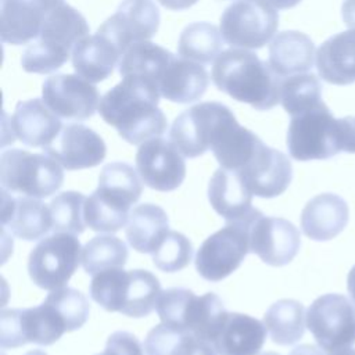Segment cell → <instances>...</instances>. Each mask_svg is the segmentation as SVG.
Returning <instances> with one entry per match:
<instances>
[{
    "mask_svg": "<svg viewBox=\"0 0 355 355\" xmlns=\"http://www.w3.org/2000/svg\"><path fill=\"white\" fill-rule=\"evenodd\" d=\"M153 262L162 272H178L186 268L193 257L191 241L182 233L169 230L154 250Z\"/></svg>",
    "mask_w": 355,
    "mask_h": 355,
    "instance_id": "cell-39",
    "label": "cell"
},
{
    "mask_svg": "<svg viewBox=\"0 0 355 355\" xmlns=\"http://www.w3.org/2000/svg\"><path fill=\"white\" fill-rule=\"evenodd\" d=\"M64 182L61 165L50 155L10 148L0 157V183L8 193L33 198L54 194Z\"/></svg>",
    "mask_w": 355,
    "mask_h": 355,
    "instance_id": "cell-7",
    "label": "cell"
},
{
    "mask_svg": "<svg viewBox=\"0 0 355 355\" xmlns=\"http://www.w3.org/2000/svg\"><path fill=\"white\" fill-rule=\"evenodd\" d=\"M347 290L349 293V297L352 300V304L355 306V265L352 266V269L349 270L348 273V277H347Z\"/></svg>",
    "mask_w": 355,
    "mask_h": 355,
    "instance_id": "cell-46",
    "label": "cell"
},
{
    "mask_svg": "<svg viewBox=\"0 0 355 355\" xmlns=\"http://www.w3.org/2000/svg\"><path fill=\"white\" fill-rule=\"evenodd\" d=\"M305 309L300 301L279 300L269 306L263 316V324L275 344L293 345L305 331Z\"/></svg>",
    "mask_w": 355,
    "mask_h": 355,
    "instance_id": "cell-34",
    "label": "cell"
},
{
    "mask_svg": "<svg viewBox=\"0 0 355 355\" xmlns=\"http://www.w3.org/2000/svg\"><path fill=\"white\" fill-rule=\"evenodd\" d=\"M279 14L266 0H236L220 15L223 40L237 49H261L276 33Z\"/></svg>",
    "mask_w": 355,
    "mask_h": 355,
    "instance_id": "cell-9",
    "label": "cell"
},
{
    "mask_svg": "<svg viewBox=\"0 0 355 355\" xmlns=\"http://www.w3.org/2000/svg\"><path fill=\"white\" fill-rule=\"evenodd\" d=\"M11 128L22 144L44 148L58 136L62 123L43 100L32 98L17 103Z\"/></svg>",
    "mask_w": 355,
    "mask_h": 355,
    "instance_id": "cell-24",
    "label": "cell"
},
{
    "mask_svg": "<svg viewBox=\"0 0 355 355\" xmlns=\"http://www.w3.org/2000/svg\"><path fill=\"white\" fill-rule=\"evenodd\" d=\"M306 327L326 352L355 344V309L343 294H324L306 311Z\"/></svg>",
    "mask_w": 355,
    "mask_h": 355,
    "instance_id": "cell-12",
    "label": "cell"
},
{
    "mask_svg": "<svg viewBox=\"0 0 355 355\" xmlns=\"http://www.w3.org/2000/svg\"><path fill=\"white\" fill-rule=\"evenodd\" d=\"M164 7L169 8V10H175V11H180V10H186L189 7H191L193 4H196L198 0H158Z\"/></svg>",
    "mask_w": 355,
    "mask_h": 355,
    "instance_id": "cell-44",
    "label": "cell"
},
{
    "mask_svg": "<svg viewBox=\"0 0 355 355\" xmlns=\"http://www.w3.org/2000/svg\"><path fill=\"white\" fill-rule=\"evenodd\" d=\"M288 355H355V349L351 347V348H344L334 352H326L319 345L315 347L311 344H304V345L295 347Z\"/></svg>",
    "mask_w": 355,
    "mask_h": 355,
    "instance_id": "cell-42",
    "label": "cell"
},
{
    "mask_svg": "<svg viewBox=\"0 0 355 355\" xmlns=\"http://www.w3.org/2000/svg\"><path fill=\"white\" fill-rule=\"evenodd\" d=\"M65 331L62 316L46 300L33 308L3 309L0 315L1 348H17L28 343L51 345Z\"/></svg>",
    "mask_w": 355,
    "mask_h": 355,
    "instance_id": "cell-11",
    "label": "cell"
},
{
    "mask_svg": "<svg viewBox=\"0 0 355 355\" xmlns=\"http://www.w3.org/2000/svg\"><path fill=\"white\" fill-rule=\"evenodd\" d=\"M24 355H47V354L44 351H42V349H32V351H28Z\"/></svg>",
    "mask_w": 355,
    "mask_h": 355,
    "instance_id": "cell-47",
    "label": "cell"
},
{
    "mask_svg": "<svg viewBox=\"0 0 355 355\" xmlns=\"http://www.w3.org/2000/svg\"><path fill=\"white\" fill-rule=\"evenodd\" d=\"M43 150L68 171L93 168L103 162L107 153L101 136L82 123L62 126L53 143Z\"/></svg>",
    "mask_w": 355,
    "mask_h": 355,
    "instance_id": "cell-18",
    "label": "cell"
},
{
    "mask_svg": "<svg viewBox=\"0 0 355 355\" xmlns=\"http://www.w3.org/2000/svg\"><path fill=\"white\" fill-rule=\"evenodd\" d=\"M266 331L261 320L245 313L227 312L211 344L218 355H257L263 347Z\"/></svg>",
    "mask_w": 355,
    "mask_h": 355,
    "instance_id": "cell-23",
    "label": "cell"
},
{
    "mask_svg": "<svg viewBox=\"0 0 355 355\" xmlns=\"http://www.w3.org/2000/svg\"><path fill=\"white\" fill-rule=\"evenodd\" d=\"M208 83L209 75L200 62L175 55L165 68L158 89L164 98L178 104H189L204 96Z\"/></svg>",
    "mask_w": 355,
    "mask_h": 355,
    "instance_id": "cell-26",
    "label": "cell"
},
{
    "mask_svg": "<svg viewBox=\"0 0 355 355\" xmlns=\"http://www.w3.org/2000/svg\"><path fill=\"white\" fill-rule=\"evenodd\" d=\"M46 301L50 302L60 312L65 322L67 331L80 329L89 318V301L79 290L71 287H61L53 290L46 297Z\"/></svg>",
    "mask_w": 355,
    "mask_h": 355,
    "instance_id": "cell-40",
    "label": "cell"
},
{
    "mask_svg": "<svg viewBox=\"0 0 355 355\" xmlns=\"http://www.w3.org/2000/svg\"><path fill=\"white\" fill-rule=\"evenodd\" d=\"M85 201L86 197L79 191H64L55 196L50 202L51 230L80 234L86 227Z\"/></svg>",
    "mask_w": 355,
    "mask_h": 355,
    "instance_id": "cell-38",
    "label": "cell"
},
{
    "mask_svg": "<svg viewBox=\"0 0 355 355\" xmlns=\"http://www.w3.org/2000/svg\"><path fill=\"white\" fill-rule=\"evenodd\" d=\"M208 200L226 222L247 220L259 211L252 208V193L239 173L223 168L216 169L209 179Z\"/></svg>",
    "mask_w": 355,
    "mask_h": 355,
    "instance_id": "cell-22",
    "label": "cell"
},
{
    "mask_svg": "<svg viewBox=\"0 0 355 355\" xmlns=\"http://www.w3.org/2000/svg\"><path fill=\"white\" fill-rule=\"evenodd\" d=\"M71 55L75 72L86 80L97 83L112 73L122 53L107 36L97 32L82 37L73 46Z\"/></svg>",
    "mask_w": 355,
    "mask_h": 355,
    "instance_id": "cell-27",
    "label": "cell"
},
{
    "mask_svg": "<svg viewBox=\"0 0 355 355\" xmlns=\"http://www.w3.org/2000/svg\"><path fill=\"white\" fill-rule=\"evenodd\" d=\"M341 12L344 24L349 29H355V0H344Z\"/></svg>",
    "mask_w": 355,
    "mask_h": 355,
    "instance_id": "cell-43",
    "label": "cell"
},
{
    "mask_svg": "<svg viewBox=\"0 0 355 355\" xmlns=\"http://www.w3.org/2000/svg\"><path fill=\"white\" fill-rule=\"evenodd\" d=\"M233 112L218 101H205L183 111L172 123L169 140L186 158H196L211 148L220 123Z\"/></svg>",
    "mask_w": 355,
    "mask_h": 355,
    "instance_id": "cell-13",
    "label": "cell"
},
{
    "mask_svg": "<svg viewBox=\"0 0 355 355\" xmlns=\"http://www.w3.org/2000/svg\"><path fill=\"white\" fill-rule=\"evenodd\" d=\"M269 4H272L275 8L279 10H287L297 6L301 0H266Z\"/></svg>",
    "mask_w": 355,
    "mask_h": 355,
    "instance_id": "cell-45",
    "label": "cell"
},
{
    "mask_svg": "<svg viewBox=\"0 0 355 355\" xmlns=\"http://www.w3.org/2000/svg\"><path fill=\"white\" fill-rule=\"evenodd\" d=\"M214 85L232 98L266 111L280 103L282 79L269 62L245 49L232 47L214 61Z\"/></svg>",
    "mask_w": 355,
    "mask_h": 355,
    "instance_id": "cell-2",
    "label": "cell"
},
{
    "mask_svg": "<svg viewBox=\"0 0 355 355\" xmlns=\"http://www.w3.org/2000/svg\"><path fill=\"white\" fill-rule=\"evenodd\" d=\"M236 173L252 196L273 198L287 190L293 179V166L286 154L262 143L255 155Z\"/></svg>",
    "mask_w": 355,
    "mask_h": 355,
    "instance_id": "cell-19",
    "label": "cell"
},
{
    "mask_svg": "<svg viewBox=\"0 0 355 355\" xmlns=\"http://www.w3.org/2000/svg\"><path fill=\"white\" fill-rule=\"evenodd\" d=\"M315 60V44L302 32H280L269 44L268 62L280 78L308 72L313 67Z\"/></svg>",
    "mask_w": 355,
    "mask_h": 355,
    "instance_id": "cell-29",
    "label": "cell"
},
{
    "mask_svg": "<svg viewBox=\"0 0 355 355\" xmlns=\"http://www.w3.org/2000/svg\"><path fill=\"white\" fill-rule=\"evenodd\" d=\"M87 33L85 17L64 0L49 14L39 36L24 50L22 69L42 75L60 69L68 61L73 46Z\"/></svg>",
    "mask_w": 355,
    "mask_h": 355,
    "instance_id": "cell-5",
    "label": "cell"
},
{
    "mask_svg": "<svg viewBox=\"0 0 355 355\" xmlns=\"http://www.w3.org/2000/svg\"><path fill=\"white\" fill-rule=\"evenodd\" d=\"M44 104L61 119L85 121L98 110L100 94L92 82L80 75L58 73L42 86Z\"/></svg>",
    "mask_w": 355,
    "mask_h": 355,
    "instance_id": "cell-14",
    "label": "cell"
},
{
    "mask_svg": "<svg viewBox=\"0 0 355 355\" xmlns=\"http://www.w3.org/2000/svg\"><path fill=\"white\" fill-rule=\"evenodd\" d=\"M175 55L148 40L132 44L121 57L118 71L121 76L135 75L144 78L158 86V82Z\"/></svg>",
    "mask_w": 355,
    "mask_h": 355,
    "instance_id": "cell-33",
    "label": "cell"
},
{
    "mask_svg": "<svg viewBox=\"0 0 355 355\" xmlns=\"http://www.w3.org/2000/svg\"><path fill=\"white\" fill-rule=\"evenodd\" d=\"M64 0H1L0 36L3 43L19 46L33 42L49 14Z\"/></svg>",
    "mask_w": 355,
    "mask_h": 355,
    "instance_id": "cell-20",
    "label": "cell"
},
{
    "mask_svg": "<svg viewBox=\"0 0 355 355\" xmlns=\"http://www.w3.org/2000/svg\"><path fill=\"white\" fill-rule=\"evenodd\" d=\"M126 261V244L112 234L96 236L82 248V266L92 276L111 268H123Z\"/></svg>",
    "mask_w": 355,
    "mask_h": 355,
    "instance_id": "cell-37",
    "label": "cell"
},
{
    "mask_svg": "<svg viewBox=\"0 0 355 355\" xmlns=\"http://www.w3.org/2000/svg\"><path fill=\"white\" fill-rule=\"evenodd\" d=\"M136 168L143 183L158 191L178 189L186 176L182 153L169 140L154 137L139 146Z\"/></svg>",
    "mask_w": 355,
    "mask_h": 355,
    "instance_id": "cell-16",
    "label": "cell"
},
{
    "mask_svg": "<svg viewBox=\"0 0 355 355\" xmlns=\"http://www.w3.org/2000/svg\"><path fill=\"white\" fill-rule=\"evenodd\" d=\"M143 191L136 171L126 162L107 164L98 176V187L85 201V222L94 232L114 233L129 219V209Z\"/></svg>",
    "mask_w": 355,
    "mask_h": 355,
    "instance_id": "cell-4",
    "label": "cell"
},
{
    "mask_svg": "<svg viewBox=\"0 0 355 355\" xmlns=\"http://www.w3.org/2000/svg\"><path fill=\"white\" fill-rule=\"evenodd\" d=\"M287 148L297 161L327 159L341 151L355 153V116L336 119L324 103L297 114L288 125Z\"/></svg>",
    "mask_w": 355,
    "mask_h": 355,
    "instance_id": "cell-3",
    "label": "cell"
},
{
    "mask_svg": "<svg viewBox=\"0 0 355 355\" xmlns=\"http://www.w3.org/2000/svg\"><path fill=\"white\" fill-rule=\"evenodd\" d=\"M97 355H144V354H143V347L135 334L119 330L112 333L108 337L104 351Z\"/></svg>",
    "mask_w": 355,
    "mask_h": 355,
    "instance_id": "cell-41",
    "label": "cell"
},
{
    "mask_svg": "<svg viewBox=\"0 0 355 355\" xmlns=\"http://www.w3.org/2000/svg\"><path fill=\"white\" fill-rule=\"evenodd\" d=\"M319 76L331 85L355 82V29L329 37L316 51Z\"/></svg>",
    "mask_w": 355,
    "mask_h": 355,
    "instance_id": "cell-28",
    "label": "cell"
},
{
    "mask_svg": "<svg viewBox=\"0 0 355 355\" xmlns=\"http://www.w3.org/2000/svg\"><path fill=\"white\" fill-rule=\"evenodd\" d=\"M262 355H279V354H276V352H265Z\"/></svg>",
    "mask_w": 355,
    "mask_h": 355,
    "instance_id": "cell-48",
    "label": "cell"
},
{
    "mask_svg": "<svg viewBox=\"0 0 355 355\" xmlns=\"http://www.w3.org/2000/svg\"><path fill=\"white\" fill-rule=\"evenodd\" d=\"M349 209L344 198L333 193H323L311 198L301 212V229L305 236L316 241L336 237L347 226Z\"/></svg>",
    "mask_w": 355,
    "mask_h": 355,
    "instance_id": "cell-25",
    "label": "cell"
},
{
    "mask_svg": "<svg viewBox=\"0 0 355 355\" xmlns=\"http://www.w3.org/2000/svg\"><path fill=\"white\" fill-rule=\"evenodd\" d=\"M1 225L18 239L33 241L44 237L53 227L50 207L33 197H12L1 189Z\"/></svg>",
    "mask_w": 355,
    "mask_h": 355,
    "instance_id": "cell-21",
    "label": "cell"
},
{
    "mask_svg": "<svg viewBox=\"0 0 355 355\" xmlns=\"http://www.w3.org/2000/svg\"><path fill=\"white\" fill-rule=\"evenodd\" d=\"M147 355H218L214 347L187 330L159 323L146 336Z\"/></svg>",
    "mask_w": 355,
    "mask_h": 355,
    "instance_id": "cell-32",
    "label": "cell"
},
{
    "mask_svg": "<svg viewBox=\"0 0 355 355\" xmlns=\"http://www.w3.org/2000/svg\"><path fill=\"white\" fill-rule=\"evenodd\" d=\"M168 227V215L161 207L140 204L130 211L125 233L133 250L141 254H153L169 232Z\"/></svg>",
    "mask_w": 355,
    "mask_h": 355,
    "instance_id": "cell-31",
    "label": "cell"
},
{
    "mask_svg": "<svg viewBox=\"0 0 355 355\" xmlns=\"http://www.w3.org/2000/svg\"><path fill=\"white\" fill-rule=\"evenodd\" d=\"M155 309L161 323L191 331L209 344L227 313L222 300L215 293H205L198 297L191 290L180 287L161 291Z\"/></svg>",
    "mask_w": 355,
    "mask_h": 355,
    "instance_id": "cell-6",
    "label": "cell"
},
{
    "mask_svg": "<svg viewBox=\"0 0 355 355\" xmlns=\"http://www.w3.org/2000/svg\"><path fill=\"white\" fill-rule=\"evenodd\" d=\"M222 33L209 22H193L187 25L179 37L178 53L180 57L209 64L218 58L222 50Z\"/></svg>",
    "mask_w": 355,
    "mask_h": 355,
    "instance_id": "cell-35",
    "label": "cell"
},
{
    "mask_svg": "<svg viewBox=\"0 0 355 355\" xmlns=\"http://www.w3.org/2000/svg\"><path fill=\"white\" fill-rule=\"evenodd\" d=\"M280 103L291 116L323 103L322 85L313 73H297L282 79Z\"/></svg>",
    "mask_w": 355,
    "mask_h": 355,
    "instance_id": "cell-36",
    "label": "cell"
},
{
    "mask_svg": "<svg viewBox=\"0 0 355 355\" xmlns=\"http://www.w3.org/2000/svg\"><path fill=\"white\" fill-rule=\"evenodd\" d=\"M80 262L82 248L76 234L57 232L32 248L28 272L37 287L53 291L68 283Z\"/></svg>",
    "mask_w": 355,
    "mask_h": 355,
    "instance_id": "cell-8",
    "label": "cell"
},
{
    "mask_svg": "<svg viewBox=\"0 0 355 355\" xmlns=\"http://www.w3.org/2000/svg\"><path fill=\"white\" fill-rule=\"evenodd\" d=\"M159 96L155 83L135 75L122 76V80L101 97L98 112L125 141L141 144L161 137L166 130V116L158 108Z\"/></svg>",
    "mask_w": 355,
    "mask_h": 355,
    "instance_id": "cell-1",
    "label": "cell"
},
{
    "mask_svg": "<svg viewBox=\"0 0 355 355\" xmlns=\"http://www.w3.org/2000/svg\"><path fill=\"white\" fill-rule=\"evenodd\" d=\"M161 295V283L155 275L144 269L126 270L123 277L118 312L130 318L148 316L157 308Z\"/></svg>",
    "mask_w": 355,
    "mask_h": 355,
    "instance_id": "cell-30",
    "label": "cell"
},
{
    "mask_svg": "<svg viewBox=\"0 0 355 355\" xmlns=\"http://www.w3.org/2000/svg\"><path fill=\"white\" fill-rule=\"evenodd\" d=\"M250 252L270 266L290 263L297 255L301 239L298 229L287 219L259 212L248 223Z\"/></svg>",
    "mask_w": 355,
    "mask_h": 355,
    "instance_id": "cell-15",
    "label": "cell"
},
{
    "mask_svg": "<svg viewBox=\"0 0 355 355\" xmlns=\"http://www.w3.org/2000/svg\"><path fill=\"white\" fill-rule=\"evenodd\" d=\"M159 26V11L153 0H123L97 32L107 36L122 53L135 43L151 39Z\"/></svg>",
    "mask_w": 355,
    "mask_h": 355,
    "instance_id": "cell-17",
    "label": "cell"
},
{
    "mask_svg": "<svg viewBox=\"0 0 355 355\" xmlns=\"http://www.w3.org/2000/svg\"><path fill=\"white\" fill-rule=\"evenodd\" d=\"M254 216L247 220L226 222L225 227L204 240L196 254V269L202 279L220 282L241 265L250 252L248 223Z\"/></svg>",
    "mask_w": 355,
    "mask_h": 355,
    "instance_id": "cell-10",
    "label": "cell"
}]
</instances>
